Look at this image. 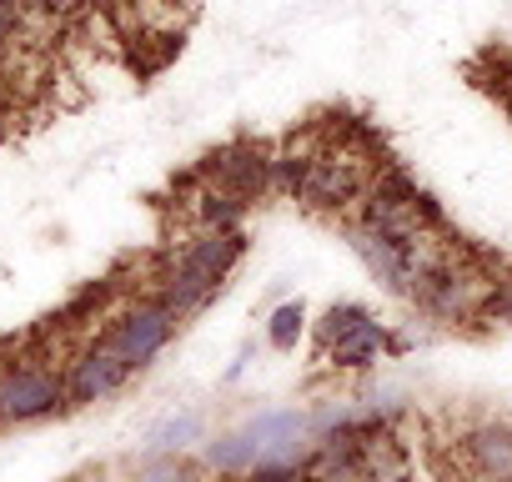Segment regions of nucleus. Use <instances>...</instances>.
Returning a JSON list of instances; mask_svg holds the SVG:
<instances>
[{"mask_svg": "<svg viewBox=\"0 0 512 482\" xmlns=\"http://www.w3.org/2000/svg\"><path fill=\"white\" fill-rule=\"evenodd\" d=\"M302 322H307L302 302H287V307H277V317H272V327H267L272 347H277V352H292V347H297V337H302Z\"/></svg>", "mask_w": 512, "mask_h": 482, "instance_id": "nucleus-12", "label": "nucleus"}, {"mask_svg": "<svg viewBox=\"0 0 512 482\" xmlns=\"http://www.w3.org/2000/svg\"><path fill=\"white\" fill-rule=\"evenodd\" d=\"M347 247L367 262V272H372L387 292L412 297V267H407V257H402L397 241H387V236H382V231H372L367 221H352V226H347Z\"/></svg>", "mask_w": 512, "mask_h": 482, "instance_id": "nucleus-6", "label": "nucleus"}, {"mask_svg": "<svg viewBox=\"0 0 512 482\" xmlns=\"http://www.w3.org/2000/svg\"><path fill=\"white\" fill-rule=\"evenodd\" d=\"M487 317L512 327V277H507V282H497V292H492V302H487Z\"/></svg>", "mask_w": 512, "mask_h": 482, "instance_id": "nucleus-14", "label": "nucleus"}, {"mask_svg": "<svg viewBox=\"0 0 512 482\" xmlns=\"http://www.w3.org/2000/svg\"><path fill=\"white\" fill-rule=\"evenodd\" d=\"M241 252H246L241 231H206L201 226L186 247L171 257V267L161 272V297L156 302H166L176 317L196 312L201 302H211L221 292V282L241 262Z\"/></svg>", "mask_w": 512, "mask_h": 482, "instance_id": "nucleus-1", "label": "nucleus"}, {"mask_svg": "<svg viewBox=\"0 0 512 482\" xmlns=\"http://www.w3.org/2000/svg\"><path fill=\"white\" fill-rule=\"evenodd\" d=\"M372 317H367V307H357V302H342V307H327V317H322V327H317V342L332 352V347H342L347 337H357L362 327H367Z\"/></svg>", "mask_w": 512, "mask_h": 482, "instance_id": "nucleus-10", "label": "nucleus"}, {"mask_svg": "<svg viewBox=\"0 0 512 482\" xmlns=\"http://www.w3.org/2000/svg\"><path fill=\"white\" fill-rule=\"evenodd\" d=\"M191 206H196V221H201L206 231H236V221L246 216V201L231 196V191H216V186L196 191Z\"/></svg>", "mask_w": 512, "mask_h": 482, "instance_id": "nucleus-8", "label": "nucleus"}, {"mask_svg": "<svg viewBox=\"0 0 512 482\" xmlns=\"http://www.w3.org/2000/svg\"><path fill=\"white\" fill-rule=\"evenodd\" d=\"M467 482H512V422H477L457 442Z\"/></svg>", "mask_w": 512, "mask_h": 482, "instance_id": "nucleus-3", "label": "nucleus"}, {"mask_svg": "<svg viewBox=\"0 0 512 482\" xmlns=\"http://www.w3.org/2000/svg\"><path fill=\"white\" fill-rule=\"evenodd\" d=\"M171 327H176V312H171L166 302H141V307H131V312L116 322V332H111L106 342H111L131 367H146V362L166 347Z\"/></svg>", "mask_w": 512, "mask_h": 482, "instance_id": "nucleus-4", "label": "nucleus"}, {"mask_svg": "<svg viewBox=\"0 0 512 482\" xmlns=\"http://www.w3.org/2000/svg\"><path fill=\"white\" fill-rule=\"evenodd\" d=\"M382 342H387L382 322H367L357 337H347L342 347H332V367H342V372H362V367H372V362H377Z\"/></svg>", "mask_w": 512, "mask_h": 482, "instance_id": "nucleus-9", "label": "nucleus"}, {"mask_svg": "<svg viewBox=\"0 0 512 482\" xmlns=\"http://www.w3.org/2000/svg\"><path fill=\"white\" fill-rule=\"evenodd\" d=\"M131 372H136V367H131L111 342H101L96 352H86V357L76 362V372H71V382H66V397H76V402H101V397H111L116 387H126Z\"/></svg>", "mask_w": 512, "mask_h": 482, "instance_id": "nucleus-7", "label": "nucleus"}, {"mask_svg": "<svg viewBox=\"0 0 512 482\" xmlns=\"http://www.w3.org/2000/svg\"><path fill=\"white\" fill-rule=\"evenodd\" d=\"M136 482H201V477H196V467L181 462V457H151V462L136 472Z\"/></svg>", "mask_w": 512, "mask_h": 482, "instance_id": "nucleus-13", "label": "nucleus"}, {"mask_svg": "<svg viewBox=\"0 0 512 482\" xmlns=\"http://www.w3.org/2000/svg\"><path fill=\"white\" fill-rule=\"evenodd\" d=\"M196 437H201V417L186 412V417H166V422H156L151 437H146V447H151V452H181V447L196 442Z\"/></svg>", "mask_w": 512, "mask_h": 482, "instance_id": "nucleus-11", "label": "nucleus"}, {"mask_svg": "<svg viewBox=\"0 0 512 482\" xmlns=\"http://www.w3.org/2000/svg\"><path fill=\"white\" fill-rule=\"evenodd\" d=\"M66 397V382L51 372V367H16L0 377V417H46L51 407H61Z\"/></svg>", "mask_w": 512, "mask_h": 482, "instance_id": "nucleus-5", "label": "nucleus"}, {"mask_svg": "<svg viewBox=\"0 0 512 482\" xmlns=\"http://www.w3.org/2000/svg\"><path fill=\"white\" fill-rule=\"evenodd\" d=\"M272 151L267 146H226L216 156H206L201 166V181L216 186V191H231L241 201H256L262 191H272Z\"/></svg>", "mask_w": 512, "mask_h": 482, "instance_id": "nucleus-2", "label": "nucleus"}]
</instances>
